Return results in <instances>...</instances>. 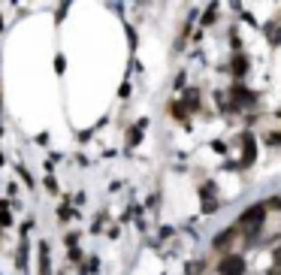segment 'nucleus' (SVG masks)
Returning <instances> with one entry per match:
<instances>
[{"instance_id":"1","label":"nucleus","mask_w":281,"mask_h":275,"mask_svg":"<svg viewBox=\"0 0 281 275\" xmlns=\"http://www.w3.org/2000/svg\"><path fill=\"white\" fill-rule=\"evenodd\" d=\"M263 218H266V206H251V209H245V212H242L239 224H242L245 230H248V227L254 230V227H260V224H263Z\"/></svg>"},{"instance_id":"3","label":"nucleus","mask_w":281,"mask_h":275,"mask_svg":"<svg viewBox=\"0 0 281 275\" xmlns=\"http://www.w3.org/2000/svg\"><path fill=\"white\" fill-rule=\"evenodd\" d=\"M242 145H245V157H242V163H251V160H254V136L245 133V136H242Z\"/></svg>"},{"instance_id":"2","label":"nucleus","mask_w":281,"mask_h":275,"mask_svg":"<svg viewBox=\"0 0 281 275\" xmlns=\"http://www.w3.org/2000/svg\"><path fill=\"white\" fill-rule=\"evenodd\" d=\"M218 272H221V275H242V272H245V260H242L239 254H230V257L221 260Z\"/></svg>"},{"instance_id":"4","label":"nucleus","mask_w":281,"mask_h":275,"mask_svg":"<svg viewBox=\"0 0 281 275\" xmlns=\"http://www.w3.org/2000/svg\"><path fill=\"white\" fill-rule=\"evenodd\" d=\"M233 236H236V230H227V233H221V236H215V248H218V251H224V248H230V242H233Z\"/></svg>"},{"instance_id":"6","label":"nucleus","mask_w":281,"mask_h":275,"mask_svg":"<svg viewBox=\"0 0 281 275\" xmlns=\"http://www.w3.org/2000/svg\"><path fill=\"white\" fill-rule=\"evenodd\" d=\"M185 106H188V112H191V109H200V91H194V88H191V91H188V97H185Z\"/></svg>"},{"instance_id":"5","label":"nucleus","mask_w":281,"mask_h":275,"mask_svg":"<svg viewBox=\"0 0 281 275\" xmlns=\"http://www.w3.org/2000/svg\"><path fill=\"white\" fill-rule=\"evenodd\" d=\"M245 70H248L245 54H236V58H233V73H236V79H242V76H245Z\"/></svg>"},{"instance_id":"7","label":"nucleus","mask_w":281,"mask_h":275,"mask_svg":"<svg viewBox=\"0 0 281 275\" xmlns=\"http://www.w3.org/2000/svg\"><path fill=\"white\" fill-rule=\"evenodd\" d=\"M269 275H281V266H278V263H275V266L269 269Z\"/></svg>"},{"instance_id":"8","label":"nucleus","mask_w":281,"mask_h":275,"mask_svg":"<svg viewBox=\"0 0 281 275\" xmlns=\"http://www.w3.org/2000/svg\"><path fill=\"white\" fill-rule=\"evenodd\" d=\"M275 263L281 266V248H275Z\"/></svg>"}]
</instances>
